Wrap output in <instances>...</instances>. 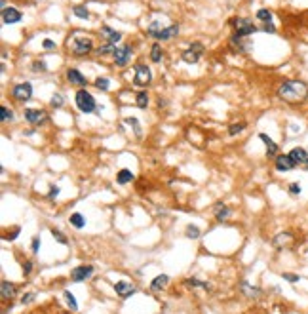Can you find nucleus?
Returning <instances> with one entry per match:
<instances>
[{"instance_id":"17","label":"nucleus","mask_w":308,"mask_h":314,"mask_svg":"<svg viewBox=\"0 0 308 314\" xmlns=\"http://www.w3.org/2000/svg\"><path fill=\"white\" fill-rule=\"evenodd\" d=\"M177 35H179V25H170V27L162 29L160 33H156L152 38H156V40H170V38L177 37Z\"/></svg>"},{"instance_id":"49","label":"nucleus","mask_w":308,"mask_h":314,"mask_svg":"<svg viewBox=\"0 0 308 314\" xmlns=\"http://www.w3.org/2000/svg\"><path fill=\"white\" fill-rule=\"evenodd\" d=\"M31 270H33V263H31V261H27V263H25V265H23V272H25V276H29V274H31Z\"/></svg>"},{"instance_id":"18","label":"nucleus","mask_w":308,"mask_h":314,"mask_svg":"<svg viewBox=\"0 0 308 314\" xmlns=\"http://www.w3.org/2000/svg\"><path fill=\"white\" fill-rule=\"evenodd\" d=\"M101 33L105 35L107 42H111V44L120 42V38H122V33H120V31H114V29H111L109 25H103V27H101Z\"/></svg>"},{"instance_id":"45","label":"nucleus","mask_w":308,"mask_h":314,"mask_svg":"<svg viewBox=\"0 0 308 314\" xmlns=\"http://www.w3.org/2000/svg\"><path fill=\"white\" fill-rule=\"evenodd\" d=\"M55 196H59V187H57V185H51V187H49L48 198H51V200H53Z\"/></svg>"},{"instance_id":"44","label":"nucleus","mask_w":308,"mask_h":314,"mask_svg":"<svg viewBox=\"0 0 308 314\" xmlns=\"http://www.w3.org/2000/svg\"><path fill=\"white\" fill-rule=\"evenodd\" d=\"M33 301H35V293H33V291L25 293L23 297H21V303H23V305H29V303H33Z\"/></svg>"},{"instance_id":"16","label":"nucleus","mask_w":308,"mask_h":314,"mask_svg":"<svg viewBox=\"0 0 308 314\" xmlns=\"http://www.w3.org/2000/svg\"><path fill=\"white\" fill-rule=\"evenodd\" d=\"M240 290H242V293H244L246 297H249V299H259V297H261V290H259V288L251 286L247 280H242V282H240Z\"/></svg>"},{"instance_id":"26","label":"nucleus","mask_w":308,"mask_h":314,"mask_svg":"<svg viewBox=\"0 0 308 314\" xmlns=\"http://www.w3.org/2000/svg\"><path fill=\"white\" fill-rule=\"evenodd\" d=\"M124 122H126L128 126H132V128H133V132H135L137 137H141V135H143V132H141V124H139V120H137V118H133V116H128V118H124Z\"/></svg>"},{"instance_id":"47","label":"nucleus","mask_w":308,"mask_h":314,"mask_svg":"<svg viewBox=\"0 0 308 314\" xmlns=\"http://www.w3.org/2000/svg\"><path fill=\"white\" fill-rule=\"evenodd\" d=\"M263 31H264V33H276V27H274L272 21H268V23L263 25Z\"/></svg>"},{"instance_id":"19","label":"nucleus","mask_w":308,"mask_h":314,"mask_svg":"<svg viewBox=\"0 0 308 314\" xmlns=\"http://www.w3.org/2000/svg\"><path fill=\"white\" fill-rule=\"evenodd\" d=\"M67 80L74 86H86L88 84V80L82 76V73L76 71V69H69V71H67Z\"/></svg>"},{"instance_id":"8","label":"nucleus","mask_w":308,"mask_h":314,"mask_svg":"<svg viewBox=\"0 0 308 314\" xmlns=\"http://www.w3.org/2000/svg\"><path fill=\"white\" fill-rule=\"evenodd\" d=\"M12 96L17 99V101H29L33 97V86L29 82H21V84L13 86Z\"/></svg>"},{"instance_id":"38","label":"nucleus","mask_w":308,"mask_h":314,"mask_svg":"<svg viewBox=\"0 0 308 314\" xmlns=\"http://www.w3.org/2000/svg\"><path fill=\"white\" fill-rule=\"evenodd\" d=\"M162 29H164V27H162L160 21H152V23H150V25L147 27V33L150 35V37H154L156 33H160Z\"/></svg>"},{"instance_id":"3","label":"nucleus","mask_w":308,"mask_h":314,"mask_svg":"<svg viewBox=\"0 0 308 314\" xmlns=\"http://www.w3.org/2000/svg\"><path fill=\"white\" fill-rule=\"evenodd\" d=\"M74 101H76V107L82 110V112H86V114L97 109V103H95L93 96L89 92H86V90H78L76 96H74Z\"/></svg>"},{"instance_id":"1","label":"nucleus","mask_w":308,"mask_h":314,"mask_svg":"<svg viewBox=\"0 0 308 314\" xmlns=\"http://www.w3.org/2000/svg\"><path fill=\"white\" fill-rule=\"evenodd\" d=\"M276 96L280 97L284 103L289 105H297V103H305L308 99V84L305 80H284L282 84L278 86Z\"/></svg>"},{"instance_id":"4","label":"nucleus","mask_w":308,"mask_h":314,"mask_svg":"<svg viewBox=\"0 0 308 314\" xmlns=\"http://www.w3.org/2000/svg\"><path fill=\"white\" fill-rule=\"evenodd\" d=\"M232 27L236 29V35L244 38H247L249 35H253V33L257 31V27L253 25V21H249L246 17H236V19H232Z\"/></svg>"},{"instance_id":"46","label":"nucleus","mask_w":308,"mask_h":314,"mask_svg":"<svg viewBox=\"0 0 308 314\" xmlns=\"http://www.w3.org/2000/svg\"><path fill=\"white\" fill-rule=\"evenodd\" d=\"M31 250H33L35 254H38V250H40V238H38V236H35L33 242H31Z\"/></svg>"},{"instance_id":"48","label":"nucleus","mask_w":308,"mask_h":314,"mask_svg":"<svg viewBox=\"0 0 308 314\" xmlns=\"http://www.w3.org/2000/svg\"><path fill=\"white\" fill-rule=\"evenodd\" d=\"M42 46H44L46 50H53L55 48V42H53V40H49V38H46V40L42 42Z\"/></svg>"},{"instance_id":"31","label":"nucleus","mask_w":308,"mask_h":314,"mask_svg":"<svg viewBox=\"0 0 308 314\" xmlns=\"http://www.w3.org/2000/svg\"><path fill=\"white\" fill-rule=\"evenodd\" d=\"M287 193L291 194V196H301V193H303V185L301 183H289L287 185Z\"/></svg>"},{"instance_id":"11","label":"nucleus","mask_w":308,"mask_h":314,"mask_svg":"<svg viewBox=\"0 0 308 314\" xmlns=\"http://www.w3.org/2000/svg\"><path fill=\"white\" fill-rule=\"evenodd\" d=\"M114 291H116V295H120L122 299H128V297H132L137 290L133 284H130V282H126V280H120V282L114 284Z\"/></svg>"},{"instance_id":"28","label":"nucleus","mask_w":308,"mask_h":314,"mask_svg":"<svg viewBox=\"0 0 308 314\" xmlns=\"http://www.w3.org/2000/svg\"><path fill=\"white\" fill-rule=\"evenodd\" d=\"M116 52V44H111V42H107L105 46H99L97 48V55H109V53H114Z\"/></svg>"},{"instance_id":"37","label":"nucleus","mask_w":308,"mask_h":314,"mask_svg":"<svg viewBox=\"0 0 308 314\" xmlns=\"http://www.w3.org/2000/svg\"><path fill=\"white\" fill-rule=\"evenodd\" d=\"M185 232H186V236H188V238H194V240L202 236V232H200V229H198L196 225H188Z\"/></svg>"},{"instance_id":"43","label":"nucleus","mask_w":308,"mask_h":314,"mask_svg":"<svg viewBox=\"0 0 308 314\" xmlns=\"http://www.w3.org/2000/svg\"><path fill=\"white\" fill-rule=\"evenodd\" d=\"M282 278H284V280H287L289 284H297V282L301 280V276H299V274H293V272H284V274H282Z\"/></svg>"},{"instance_id":"7","label":"nucleus","mask_w":308,"mask_h":314,"mask_svg":"<svg viewBox=\"0 0 308 314\" xmlns=\"http://www.w3.org/2000/svg\"><path fill=\"white\" fill-rule=\"evenodd\" d=\"M274 168H276V171H280V173H285V171H291V169L297 168V164L291 160V157L289 155H278V157L274 158Z\"/></svg>"},{"instance_id":"15","label":"nucleus","mask_w":308,"mask_h":314,"mask_svg":"<svg viewBox=\"0 0 308 314\" xmlns=\"http://www.w3.org/2000/svg\"><path fill=\"white\" fill-rule=\"evenodd\" d=\"M25 118L31 124H40L46 120V112L40 109H25Z\"/></svg>"},{"instance_id":"13","label":"nucleus","mask_w":308,"mask_h":314,"mask_svg":"<svg viewBox=\"0 0 308 314\" xmlns=\"http://www.w3.org/2000/svg\"><path fill=\"white\" fill-rule=\"evenodd\" d=\"M259 139L264 143V147H266V157L268 158H276L280 155V147H278V143H276L272 137H268L266 133H259Z\"/></svg>"},{"instance_id":"30","label":"nucleus","mask_w":308,"mask_h":314,"mask_svg":"<svg viewBox=\"0 0 308 314\" xmlns=\"http://www.w3.org/2000/svg\"><path fill=\"white\" fill-rule=\"evenodd\" d=\"M150 61H152V63H158V61H162V48H160V44H154V46L150 48Z\"/></svg>"},{"instance_id":"32","label":"nucleus","mask_w":308,"mask_h":314,"mask_svg":"<svg viewBox=\"0 0 308 314\" xmlns=\"http://www.w3.org/2000/svg\"><path fill=\"white\" fill-rule=\"evenodd\" d=\"M135 101H137V107H139V109H145V107L148 105V94L147 92H139Z\"/></svg>"},{"instance_id":"23","label":"nucleus","mask_w":308,"mask_h":314,"mask_svg":"<svg viewBox=\"0 0 308 314\" xmlns=\"http://www.w3.org/2000/svg\"><path fill=\"white\" fill-rule=\"evenodd\" d=\"M291 240H293V234H291V232H280V234L274 238V246H276V248H282V246L289 244Z\"/></svg>"},{"instance_id":"14","label":"nucleus","mask_w":308,"mask_h":314,"mask_svg":"<svg viewBox=\"0 0 308 314\" xmlns=\"http://www.w3.org/2000/svg\"><path fill=\"white\" fill-rule=\"evenodd\" d=\"M130 57H132V46H122V48H116V52H114V63L118 67L128 65Z\"/></svg>"},{"instance_id":"41","label":"nucleus","mask_w":308,"mask_h":314,"mask_svg":"<svg viewBox=\"0 0 308 314\" xmlns=\"http://www.w3.org/2000/svg\"><path fill=\"white\" fill-rule=\"evenodd\" d=\"M51 236H53V238H55L57 242H59V244H63V246H65V244H69V240H67V236H63L61 230L51 229Z\"/></svg>"},{"instance_id":"2","label":"nucleus","mask_w":308,"mask_h":314,"mask_svg":"<svg viewBox=\"0 0 308 314\" xmlns=\"http://www.w3.org/2000/svg\"><path fill=\"white\" fill-rule=\"evenodd\" d=\"M69 48L73 52L74 55H88L91 50H93V42L91 38L84 37V35H74L71 40H69Z\"/></svg>"},{"instance_id":"24","label":"nucleus","mask_w":308,"mask_h":314,"mask_svg":"<svg viewBox=\"0 0 308 314\" xmlns=\"http://www.w3.org/2000/svg\"><path fill=\"white\" fill-rule=\"evenodd\" d=\"M230 215V209H228V206L224 204H217L215 206V219L217 221H224V219Z\"/></svg>"},{"instance_id":"40","label":"nucleus","mask_w":308,"mask_h":314,"mask_svg":"<svg viewBox=\"0 0 308 314\" xmlns=\"http://www.w3.org/2000/svg\"><path fill=\"white\" fill-rule=\"evenodd\" d=\"M63 103H65V99H63L61 94H53V97H51V107H53V109H61Z\"/></svg>"},{"instance_id":"5","label":"nucleus","mask_w":308,"mask_h":314,"mask_svg":"<svg viewBox=\"0 0 308 314\" xmlns=\"http://www.w3.org/2000/svg\"><path fill=\"white\" fill-rule=\"evenodd\" d=\"M202 55H204V44L202 42H194L192 46H188L183 52V61L188 63V65H192V63H198Z\"/></svg>"},{"instance_id":"6","label":"nucleus","mask_w":308,"mask_h":314,"mask_svg":"<svg viewBox=\"0 0 308 314\" xmlns=\"http://www.w3.org/2000/svg\"><path fill=\"white\" fill-rule=\"evenodd\" d=\"M150 80H152V74H150V69H148L147 65H143V63L135 65V78H133V84L139 86V88H145V86L150 84Z\"/></svg>"},{"instance_id":"33","label":"nucleus","mask_w":308,"mask_h":314,"mask_svg":"<svg viewBox=\"0 0 308 314\" xmlns=\"http://www.w3.org/2000/svg\"><path fill=\"white\" fill-rule=\"evenodd\" d=\"M73 13L76 17H80V19H88V17H89V12H88L86 6H74Z\"/></svg>"},{"instance_id":"21","label":"nucleus","mask_w":308,"mask_h":314,"mask_svg":"<svg viewBox=\"0 0 308 314\" xmlns=\"http://www.w3.org/2000/svg\"><path fill=\"white\" fill-rule=\"evenodd\" d=\"M0 290H2V297H4V299H12L13 295H15V291H17V288L13 286L12 282H8V280H2V284H0Z\"/></svg>"},{"instance_id":"39","label":"nucleus","mask_w":308,"mask_h":314,"mask_svg":"<svg viewBox=\"0 0 308 314\" xmlns=\"http://www.w3.org/2000/svg\"><path fill=\"white\" fill-rule=\"evenodd\" d=\"M0 118H2V122H12L13 120L12 109H8V107H2V109H0Z\"/></svg>"},{"instance_id":"27","label":"nucleus","mask_w":308,"mask_h":314,"mask_svg":"<svg viewBox=\"0 0 308 314\" xmlns=\"http://www.w3.org/2000/svg\"><path fill=\"white\" fill-rule=\"evenodd\" d=\"M186 286H190V288H204V290H211V286L208 284V282H200L198 278H188L186 280Z\"/></svg>"},{"instance_id":"12","label":"nucleus","mask_w":308,"mask_h":314,"mask_svg":"<svg viewBox=\"0 0 308 314\" xmlns=\"http://www.w3.org/2000/svg\"><path fill=\"white\" fill-rule=\"evenodd\" d=\"M23 19V13L15 8H2V21L6 25H15Z\"/></svg>"},{"instance_id":"22","label":"nucleus","mask_w":308,"mask_h":314,"mask_svg":"<svg viewBox=\"0 0 308 314\" xmlns=\"http://www.w3.org/2000/svg\"><path fill=\"white\" fill-rule=\"evenodd\" d=\"M133 179H135V175L132 173V169H128V168L120 169V171L116 173V181L120 183V185H126V183L133 181Z\"/></svg>"},{"instance_id":"42","label":"nucleus","mask_w":308,"mask_h":314,"mask_svg":"<svg viewBox=\"0 0 308 314\" xmlns=\"http://www.w3.org/2000/svg\"><path fill=\"white\" fill-rule=\"evenodd\" d=\"M33 71H35V73H38V71H40V73H46L48 67H46L44 61H35V63H33Z\"/></svg>"},{"instance_id":"51","label":"nucleus","mask_w":308,"mask_h":314,"mask_svg":"<svg viewBox=\"0 0 308 314\" xmlns=\"http://www.w3.org/2000/svg\"><path fill=\"white\" fill-rule=\"evenodd\" d=\"M305 169H307V171H308V164H307V166H305Z\"/></svg>"},{"instance_id":"10","label":"nucleus","mask_w":308,"mask_h":314,"mask_svg":"<svg viewBox=\"0 0 308 314\" xmlns=\"http://www.w3.org/2000/svg\"><path fill=\"white\" fill-rule=\"evenodd\" d=\"M287 155H289L291 160L297 164V168H299V166H301V168H305V166L308 164V151L307 149H303V147H293Z\"/></svg>"},{"instance_id":"29","label":"nucleus","mask_w":308,"mask_h":314,"mask_svg":"<svg viewBox=\"0 0 308 314\" xmlns=\"http://www.w3.org/2000/svg\"><path fill=\"white\" fill-rule=\"evenodd\" d=\"M246 122H238V124H230L228 126V135H238V133H242L246 130Z\"/></svg>"},{"instance_id":"9","label":"nucleus","mask_w":308,"mask_h":314,"mask_svg":"<svg viewBox=\"0 0 308 314\" xmlns=\"http://www.w3.org/2000/svg\"><path fill=\"white\" fill-rule=\"evenodd\" d=\"M93 274V266L91 265H80V266H74L71 270V280L73 282H84L88 278Z\"/></svg>"},{"instance_id":"34","label":"nucleus","mask_w":308,"mask_h":314,"mask_svg":"<svg viewBox=\"0 0 308 314\" xmlns=\"http://www.w3.org/2000/svg\"><path fill=\"white\" fill-rule=\"evenodd\" d=\"M95 88L101 90V92H107V90L111 88V80H109V78H105V76H103V78L99 76L97 80H95Z\"/></svg>"},{"instance_id":"36","label":"nucleus","mask_w":308,"mask_h":314,"mask_svg":"<svg viewBox=\"0 0 308 314\" xmlns=\"http://www.w3.org/2000/svg\"><path fill=\"white\" fill-rule=\"evenodd\" d=\"M257 19H261L263 23H268V21H272V12L266 10V8H263V10L257 12Z\"/></svg>"},{"instance_id":"35","label":"nucleus","mask_w":308,"mask_h":314,"mask_svg":"<svg viewBox=\"0 0 308 314\" xmlns=\"http://www.w3.org/2000/svg\"><path fill=\"white\" fill-rule=\"evenodd\" d=\"M63 295H65V301H67V305L71 307V311H78V303H76V299H74L73 293L67 290L65 293H63Z\"/></svg>"},{"instance_id":"25","label":"nucleus","mask_w":308,"mask_h":314,"mask_svg":"<svg viewBox=\"0 0 308 314\" xmlns=\"http://www.w3.org/2000/svg\"><path fill=\"white\" fill-rule=\"evenodd\" d=\"M71 225H73L74 229H84V227H86V219H84L82 213L76 211V213L71 215Z\"/></svg>"},{"instance_id":"20","label":"nucleus","mask_w":308,"mask_h":314,"mask_svg":"<svg viewBox=\"0 0 308 314\" xmlns=\"http://www.w3.org/2000/svg\"><path fill=\"white\" fill-rule=\"evenodd\" d=\"M168 284H170V276H168V274H160V276H156L152 282H150V290L162 291Z\"/></svg>"},{"instance_id":"50","label":"nucleus","mask_w":308,"mask_h":314,"mask_svg":"<svg viewBox=\"0 0 308 314\" xmlns=\"http://www.w3.org/2000/svg\"><path fill=\"white\" fill-rule=\"evenodd\" d=\"M17 234H19V227H15L12 234H10V236H6V240H15V238H17Z\"/></svg>"}]
</instances>
